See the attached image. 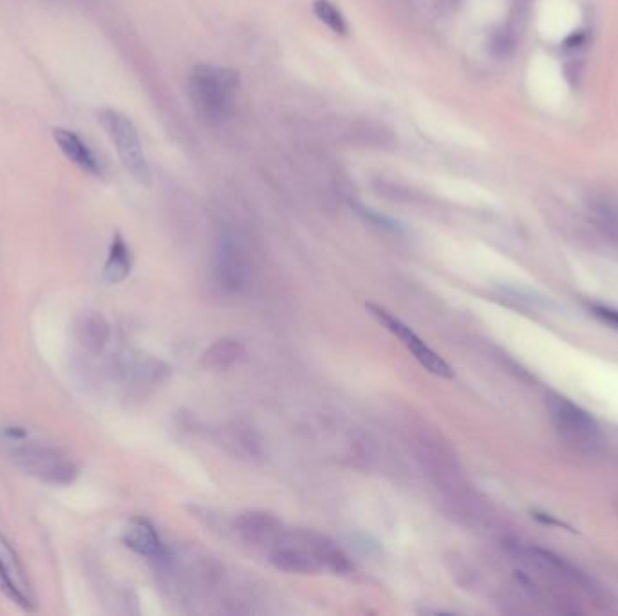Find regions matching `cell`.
Returning a JSON list of instances; mask_svg holds the SVG:
<instances>
[{
  "instance_id": "cell-1",
  "label": "cell",
  "mask_w": 618,
  "mask_h": 616,
  "mask_svg": "<svg viewBox=\"0 0 618 616\" xmlns=\"http://www.w3.org/2000/svg\"><path fill=\"white\" fill-rule=\"evenodd\" d=\"M0 448L20 472L44 485L69 486L80 474V465L69 450L24 425L0 427Z\"/></svg>"
},
{
  "instance_id": "cell-2",
  "label": "cell",
  "mask_w": 618,
  "mask_h": 616,
  "mask_svg": "<svg viewBox=\"0 0 618 616\" xmlns=\"http://www.w3.org/2000/svg\"><path fill=\"white\" fill-rule=\"evenodd\" d=\"M188 98L206 125H223L234 116L241 76L230 67L199 64L188 75Z\"/></svg>"
},
{
  "instance_id": "cell-3",
  "label": "cell",
  "mask_w": 618,
  "mask_h": 616,
  "mask_svg": "<svg viewBox=\"0 0 618 616\" xmlns=\"http://www.w3.org/2000/svg\"><path fill=\"white\" fill-rule=\"evenodd\" d=\"M98 122L113 141L118 156L122 159L123 167L131 172L134 178L141 183H149L150 168L141 147L140 134L134 123L120 111L102 109L98 112Z\"/></svg>"
},
{
  "instance_id": "cell-4",
  "label": "cell",
  "mask_w": 618,
  "mask_h": 616,
  "mask_svg": "<svg viewBox=\"0 0 618 616\" xmlns=\"http://www.w3.org/2000/svg\"><path fill=\"white\" fill-rule=\"evenodd\" d=\"M416 454L423 470L429 474L434 485L441 488L447 497L467 490L458 459L452 454L449 445L438 436L422 434L416 439Z\"/></svg>"
},
{
  "instance_id": "cell-5",
  "label": "cell",
  "mask_w": 618,
  "mask_h": 616,
  "mask_svg": "<svg viewBox=\"0 0 618 616\" xmlns=\"http://www.w3.org/2000/svg\"><path fill=\"white\" fill-rule=\"evenodd\" d=\"M528 89L537 105L557 111L566 103L568 84L557 60L546 53L534 56L528 67Z\"/></svg>"
},
{
  "instance_id": "cell-6",
  "label": "cell",
  "mask_w": 618,
  "mask_h": 616,
  "mask_svg": "<svg viewBox=\"0 0 618 616\" xmlns=\"http://www.w3.org/2000/svg\"><path fill=\"white\" fill-rule=\"evenodd\" d=\"M217 284L228 293H241L252 280V261L234 235H223L216 250Z\"/></svg>"
},
{
  "instance_id": "cell-7",
  "label": "cell",
  "mask_w": 618,
  "mask_h": 616,
  "mask_svg": "<svg viewBox=\"0 0 618 616\" xmlns=\"http://www.w3.org/2000/svg\"><path fill=\"white\" fill-rule=\"evenodd\" d=\"M0 593L24 611L37 609V597L28 573L8 537L0 532Z\"/></svg>"
},
{
  "instance_id": "cell-8",
  "label": "cell",
  "mask_w": 618,
  "mask_h": 616,
  "mask_svg": "<svg viewBox=\"0 0 618 616\" xmlns=\"http://www.w3.org/2000/svg\"><path fill=\"white\" fill-rule=\"evenodd\" d=\"M366 308L387 331H391L394 336H398L402 340L403 346L411 351L414 358L429 373L441 376V378H452L454 376L452 367L436 351H432L431 347L427 346L422 338L412 331L411 327L405 326L400 318L394 317L387 309L382 308V306H376L373 302L366 304Z\"/></svg>"
},
{
  "instance_id": "cell-9",
  "label": "cell",
  "mask_w": 618,
  "mask_h": 616,
  "mask_svg": "<svg viewBox=\"0 0 618 616\" xmlns=\"http://www.w3.org/2000/svg\"><path fill=\"white\" fill-rule=\"evenodd\" d=\"M581 24V10L573 0H541L537 29L541 37L559 42L570 37Z\"/></svg>"
},
{
  "instance_id": "cell-10",
  "label": "cell",
  "mask_w": 618,
  "mask_h": 616,
  "mask_svg": "<svg viewBox=\"0 0 618 616\" xmlns=\"http://www.w3.org/2000/svg\"><path fill=\"white\" fill-rule=\"evenodd\" d=\"M235 532L250 546H277L284 537V526L275 515L261 510H248L237 515Z\"/></svg>"
},
{
  "instance_id": "cell-11",
  "label": "cell",
  "mask_w": 618,
  "mask_h": 616,
  "mask_svg": "<svg viewBox=\"0 0 618 616\" xmlns=\"http://www.w3.org/2000/svg\"><path fill=\"white\" fill-rule=\"evenodd\" d=\"M127 387L134 398L147 396L169 380L170 365L154 356H134L131 362L123 365Z\"/></svg>"
},
{
  "instance_id": "cell-12",
  "label": "cell",
  "mask_w": 618,
  "mask_h": 616,
  "mask_svg": "<svg viewBox=\"0 0 618 616\" xmlns=\"http://www.w3.org/2000/svg\"><path fill=\"white\" fill-rule=\"evenodd\" d=\"M216 441L219 447L239 461H259L263 458V441L259 434L241 421L226 423L217 430Z\"/></svg>"
},
{
  "instance_id": "cell-13",
  "label": "cell",
  "mask_w": 618,
  "mask_h": 616,
  "mask_svg": "<svg viewBox=\"0 0 618 616\" xmlns=\"http://www.w3.org/2000/svg\"><path fill=\"white\" fill-rule=\"evenodd\" d=\"M553 420L566 438L590 445L599 436V425L591 418L588 412L582 411L581 407L572 402L559 398L552 405Z\"/></svg>"
},
{
  "instance_id": "cell-14",
  "label": "cell",
  "mask_w": 618,
  "mask_h": 616,
  "mask_svg": "<svg viewBox=\"0 0 618 616\" xmlns=\"http://www.w3.org/2000/svg\"><path fill=\"white\" fill-rule=\"evenodd\" d=\"M268 559L273 568L284 571V573H293V575H317L324 570L315 555H311L309 551L300 548L297 544L286 541L273 546Z\"/></svg>"
},
{
  "instance_id": "cell-15",
  "label": "cell",
  "mask_w": 618,
  "mask_h": 616,
  "mask_svg": "<svg viewBox=\"0 0 618 616\" xmlns=\"http://www.w3.org/2000/svg\"><path fill=\"white\" fill-rule=\"evenodd\" d=\"M122 541L129 550L150 560L158 559L167 550L154 526L140 517L131 519L123 528Z\"/></svg>"
},
{
  "instance_id": "cell-16",
  "label": "cell",
  "mask_w": 618,
  "mask_h": 616,
  "mask_svg": "<svg viewBox=\"0 0 618 616\" xmlns=\"http://www.w3.org/2000/svg\"><path fill=\"white\" fill-rule=\"evenodd\" d=\"M53 138L57 141L58 149L66 156L73 165L82 168L87 174L100 178L103 174L100 159L94 156L93 150L85 143L76 132L67 129H55Z\"/></svg>"
},
{
  "instance_id": "cell-17",
  "label": "cell",
  "mask_w": 618,
  "mask_h": 616,
  "mask_svg": "<svg viewBox=\"0 0 618 616\" xmlns=\"http://www.w3.org/2000/svg\"><path fill=\"white\" fill-rule=\"evenodd\" d=\"M76 340L89 355H100L111 342V326L98 311H87L76 320Z\"/></svg>"
},
{
  "instance_id": "cell-18",
  "label": "cell",
  "mask_w": 618,
  "mask_h": 616,
  "mask_svg": "<svg viewBox=\"0 0 618 616\" xmlns=\"http://www.w3.org/2000/svg\"><path fill=\"white\" fill-rule=\"evenodd\" d=\"M244 344L237 338H221L201 353V367L206 371H228L239 364L244 356Z\"/></svg>"
},
{
  "instance_id": "cell-19",
  "label": "cell",
  "mask_w": 618,
  "mask_h": 616,
  "mask_svg": "<svg viewBox=\"0 0 618 616\" xmlns=\"http://www.w3.org/2000/svg\"><path fill=\"white\" fill-rule=\"evenodd\" d=\"M132 252L122 234L113 237V243L109 246L107 261L103 266V280L107 284H120L131 275Z\"/></svg>"
},
{
  "instance_id": "cell-20",
  "label": "cell",
  "mask_w": 618,
  "mask_h": 616,
  "mask_svg": "<svg viewBox=\"0 0 618 616\" xmlns=\"http://www.w3.org/2000/svg\"><path fill=\"white\" fill-rule=\"evenodd\" d=\"M313 13H315V17H317L326 28L331 29L335 35L346 37L347 33H349V26H347L344 13L338 10L337 6H335L331 0H315V2H313Z\"/></svg>"
},
{
  "instance_id": "cell-21",
  "label": "cell",
  "mask_w": 618,
  "mask_h": 616,
  "mask_svg": "<svg viewBox=\"0 0 618 616\" xmlns=\"http://www.w3.org/2000/svg\"><path fill=\"white\" fill-rule=\"evenodd\" d=\"M593 311H595V315L602 318L604 322H608L611 326L618 327V311H615V309L600 308V306H595Z\"/></svg>"
}]
</instances>
